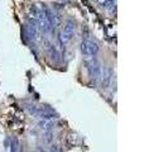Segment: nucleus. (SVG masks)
<instances>
[{"mask_svg": "<svg viewBox=\"0 0 144 152\" xmlns=\"http://www.w3.org/2000/svg\"><path fill=\"white\" fill-rule=\"evenodd\" d=\"M75 22L72 20V19H68L66 23H65V26H63V29H62V33H61V36H60V39L61 42L63 45L66 43H68V42L71 41V38L72 36H73V33H75Z\"/></svg>", "mask_w": 144, "mask_h": 152, "instance_id": "1", "label": "nucleus"}, {"mask_svg": "<svg viewBox=\"0 0 144 152\" xmlns=\"http://www.w3.org/2000/svg\"><path fill=\"white\" fill-rule=\"evenodd\" d=\"M81 51L82 53L87 57H94L96 53L99 52V46L96 42L91 41V39H85L81 43Z\"/></svg>", "mask_w": 144, "mask_h": 152, "instance_id": "2", "label": "nucleus"}, {"mask_svg": "<svg viewBox=\"0 0 144 152\" xmlns=\"http://www.w3.org/2000/svg\"><path fill=\"white\" fill-rule=\"evenodd\" d=\"M86 70H87L90 77H92V79H100L101 72H103V69L100 66V64L94 58L86 62Z\"/></svg>", "mask_w": 144, "mask_h": 152, "instance_id": "3", "label": "nucleus"}, {"mask_svg": "<svg viewBox=\"0 0 144 152\" xmlns=\"http://www.w3.org/2000/svg\"><path fill=\"white\" fill-rule=\"evenodd\" d=\"M38 126H39V128L43 131V133L48 134V133H52V132H53L55 121H53V119H42Z\"/></svg>", "mask_w": 144, "mask_h": 152, "instance_id": "4", "label": "nucleus"}, {"mask_svg": "<svg viewBox=\"0 0 144 152\" xmlns=\"http://www.w3.org/2000/svg\"><path fill=\"white\" fill-rule=\"evenodd\" d=\"M18 147H19V142L17 138H13L10 142V151L9 152H18Z\"/></svg>", "mask_w": 144, "mask_h": 152, "instance_id": "5", "label": "nucleus"}, {"mask_svg": "<svg viewBox=\"0 0 144 152\" xmlns=\"http://www.w3.org/2000/svg\"><path fill=\"white\" fill-rule=\"evenodd\" d=\"M48 152H62V150H61V147H60V146L52 145V146L49 147V151H48Z\"/></svg>", "mask_w": 144, "mask_h": 152, "instance_id": "6", "label": "nucleus"}, {"mask_svg": "<svg viewBox=\"0 0 144 152\" xmlns=\"http://www.w3.org/2000/svg\"><path fill=\"white\" fill-rule=\"evenodd\" d=\"M20 152H27V151H25V148H24V147H23V148L20 150Z\"/></svg>", "mask_w": 144, "mask_h": 152, "instance_id": "7", "label": "nucleus"}]
</instances>
